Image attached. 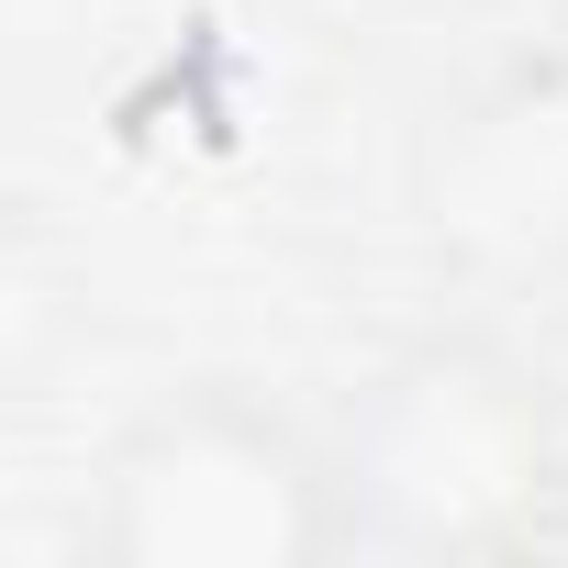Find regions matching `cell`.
Here are the masks:
<instances>
[{
	"mask_svg": "<svg viewBox=\"0 0 568 568\" xmlns=\"http://www.w3.org/2000/svg\"><path fill=\"white\" fill-rule=\"evenodd\" d=\"M335 457L368 557H501L568 490V413L524 346L446 324L357 390Z\"/></svg>",
	"mask_w": 568,
	"mask_h": 568,
	"instance_id": "obj_1",
	"label": "cell"
},
{
	"mask_svg": "<svg viewBox=\"0 0 568 568\" xmlns=\"http://www.w3.org/2000/svg\"><path fill=\"white\" fill-rule=\"evenodd\" d=\"M346 457L267 390H156L90 468L101 568H313L346 557Z\"/></svg>",
	"mask_w": 568,
	"mask_h": 568,
	"instance_id": "obj_2",
	"label": "cell"
},
{
	"mask_svg": "<svg viewBox=\"0 0 568 568\" xmlns=\"http://www.w3.org/2000/svg\"><path fill=\"white\" fill-rule=\"evenodd\" d=\"M424 234L468 278H568V57L513 68L435 123Z\"/></svg>",
	"mask_w": 568,
	"mask_h": 568,
	"instance_id": "obj_3",
	"label": "cell"
}]
</instances>
